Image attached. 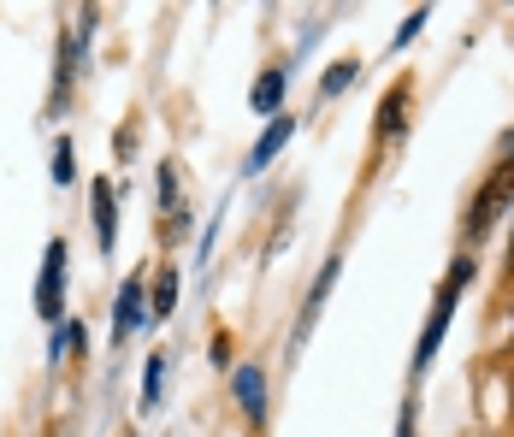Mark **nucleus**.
I'll use <instances>...</instances> for the list:
<instances>
[{
    "instance_id": "obj_1",
    "label": "nucleus",
    "mask_w": 514,
    "mask_h": 437,
    "mask_svg": "<svg viewBox=\"0 0 514 437\" xmlns=\"http://www.w3.org/2000/svg\"><path fill=\"white\" fill-rule=\"evenodd\" d=\"M514 201V160H503L497 172H491V184L479 189V201H473V213H467V237L479 243L497 219H503V207Z\"/></svg>"
},
{
    "instance_id": "obj_2",
    "label": "nucleus",
    "mask_w": 514,
    "mask_h": 437,
    "mask_svg": "<svg viewBox=\"0 0 514 437\" xmlns=\"http://www.w3.org/2000/svg\"><path fill=\"white\" fill-rule=\"evenodd\" d=\"M467 272H473V260H455V272L444 278V290H438V308H432V325H426V337H420V367L438 355V343H444V325H450L455 313V296H461V284H467Z\"/></svg>"
},
{
    "instance_id": "obj_3",
    "label": "nucleus",
    "mask_w": 514,
    "mask_h": 437,
    "mask_svg": "<svg viewBox=\"0 0 514 437\" xmlns=\"http://www.w3.org/2000/svg\"><path fill=\"white\" fill-rule=\"evenodd\" d=\"M60 272H65V243H48V272H42V290H36V302H42L48 319L60 313Z\"/></svg>"
},
{
    "instance_id": "obj_4",
    "label": "nucleus",
    "mask_w": 514,
    "mask_h": 437,
    "mask_svg": "<svg viewBox=\"0 0 514 437\" xmlns=\"http://www.w3.org/2000/svg\"><path fill=\"white\" fill-rule=\"evenodd\" d=\"M402 130H408V83H396V89L385 95V107H379V136L396 142Z\"/></svg>"
},
{
    "instance_id": "obj_5",
    "label": "nucleus",
    "mask_w": 514,
    "mask_h": 437,
    "mask_svg": "<svg viewBox=\"0 0 514 437\" xmlns=\"http://www.w3.org/2000/svg\"><path fill=\"white\" fill-rule=\"evenodd\" d=\"M237 396H243L249 420H260V414H266V378H260V367H237Z\"/></svg>"
},
{
    "instance_id": "obj_6",
    "label": "nucleus",
    "mask_w": 514,
    "mask_h": 437,
    "mask_svg": "<svg viewBox=\"0 0 514 437\" xmlns=\"http://www.w3.org/2000/svg\"><path fill=\"white\" fill-rule=\"evenodd\" d=\"M290 119H272V125H266V136H260L255 142V154H249V172H260V166H266V160H272V154H278V148H284V142H290Z\"/></svg>"
},
{
    "instance_id": "obj_7",
    "label": "nucleus",
    "mask_w": 514,
    "mask_h": 437,
    "mask_svg": "<svg viewBox=\"0 0 514 437\" xmlns=\"http://www.w3.org/2000/svg\"><path fill=\"white\" fill-rule=\"evenodd\" d=\"M136 313H142V278H130L125 290H119V325H113V337H119V343L136 331Z\"/></svg>"
},
{
    "instance_id": "obj_8",
    "label": "nucleus",
    "mask_w": 514,
    "mask_h": 437,
    "mask_svg": "<svg viewBox=\"0 0 514 437\" xmlns=\"http://www.w3.org/2000/svg\"><path fill=\"white\" fill-rule=\"evenodd\" d=\"M95 231H101V249H113V189L95 184Z\"/></svg>"
},
{
    "instance_id": "obj_9",
    "label": "nucleus",
    "mask_w": 514,
    "mask_h": 437,
    "mask_svg": "<svg viewBox=\"0 0 514 437\" xmlns=\"http://www.w3.org/2000/svg\"><path fill=\"white\" fill-rule=\"evenodd\" d=\"M172 308H178V272L166 266V272L154 278V319H166Z\"/></svg>"
},
{
    "instance_id": "obj_10",
    "label": "nucleus",
    "mask_w": 514,
    "mask_h": 437,
    "mask_svg": "<svg viewBox=\"0 0 514 437\" xmlns=\"http://www.w3.org/2000/svg\"><path fill=\"white\" fill-rule=\"evenodd\" d=\"M278 95H284V71H266V77L255 83V107H260V113H272V107H278Z\"/></svg>"
},
{
    "instance_id": "obj_11",
    "label": "nucleus",
    "mask_w": 514,
    "mask_h": 437,
    "mask_svg": "<svg viewBox=\"0 0 514 437\" xmlns=\"http://www.w3.org/2000/svg\"><path fill=\"white\" fill-rule=\"evenodd\" d=\"M349 83H355V60L331 65V71H325V77H320V89H325V95H337V89H349Z\"/></svg>"
},
{
    "instance_id": "obj_12",
    "label": "nucleus",
    "mask_w": 514,
    "mask_h": 437,
    "mask_svg": "<svg viewBox=\"0 0 514 437\" xmlns=\"http://www.w3.org/2000/svg\"><path fill=\"white\" fill-rule=\"evenodd\" d=\"M160 378H166V361L154 355V361H148V390H142V402H148V408L160 402Z\"/></svg>"
},
{
    "instance_id": "obj_13",
    "label": "nucleus",
    "mask_w": 514,
    "mask_h": 437,
    "mask_svg": "<svg viewBox=\"0 0 514 437\" xmlns=\"http://www.w3.org/2000/svg\"><path fill=\"white\" fill-rule=\"evenodd\" d=\"M420 24H426V12H408V24L396 30V42H414V30H420Z\"/></svg>"
},
{
    "instance_id": "obj_14",
    "label": "nucleus",
    "mask_w": 514,
    "mask_h": 437,
    "mask_svg": "<svg viewBox=\"0 0 514 437\" xmlns=\"http://www.w3.org/2000/svg\"><path fill=\"white\" fill-rule=\"evenodd\" d=\"M54 160H60V166H54V178L65 184V178H71V142H60V154H54Z\"/></svg>"
},
{
    "instance_id": "obj_15",
    "label": "nucleus",
    "mask_w": 514,
    "mask_h": 437,
    "mask_svg": "<svg viewBox=\"0 0 514 437\" xmlns=\"http://www.w3.org/2000/svg\"><path fill=\"white\" fill-rule=\"evenodd\" d=\"M509 390H514V367H509Z\"/></svg>"
}]
</instances>
